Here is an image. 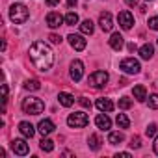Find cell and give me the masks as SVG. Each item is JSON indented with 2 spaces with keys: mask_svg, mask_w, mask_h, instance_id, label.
I'll list each match as a JSON object with an SVG mask.
<instances>
[{
  "mask_svg": "<svg viewBox=\"0 0 158 158\" xmlns=\"http://www.w3.org/2000/svg\"><path fill=\"white\" fill-rule=\"evenodd\" d=\"M30 58L41 73H47L54 65V54H52L50 47L45 45L43 41H35L30 47Z\"/></svg>",
  "mask_w": 158,
  "mask_h": 158,
  "instance_id": "obj_1",
  "label": "cell"
},
{
  "mask_svg": "<svg viewBox=\"0 0 158 158\" xmlns=\"http://www.w3.org/2000/svg\"><path fill=\"white\" fill-rule=\"evenodd\" d=\"M23 112L24 114H30V115H39L43 110H45V102L37 97H28L23 101Z\"/></svg>",
  "mask_w": 158,
  "mask_h": 158,
  "instance_id": "obj_2",
  "label": "cell"
},
{
  "mask_svg": "<svg viewBox=\"0 0 158 158\" xmlns=\"http://www.w3.org/2000/svg\"><path fill=\"white\" fill-rule=\"evenodd\" d=\"M28 17H30V11H28L26 6H23V4H13V6H11V10H10V19H11L15 24L26 23Z\"/></svg>",
  "mask_w": 158,
  "mask_h": 158,
  "instance_id": "obj_3",
  "label": "cell"
},
{
  "mask_svg": "<svg viewBox=\"0 0 158 158\" xmlns=\"http://www.w3.org/2000/svg\"><path fill=\"white\" fill-rule=\"evenodd\" d=\"M88 123H89V117L84 112H74L67 117V125L71 128H84V127H88Z\"/></svg>",
  "mask_w": 158,
  "mask_h": 158,
  "instance_id": "obj_4",
  "label": "cell"
},
{
  "mask_svg": "<svg viewBox=\"0 0 158 158\" xmlns=\"http://www.w3.org/2000/svg\"><path fill=\"white\" fill-rule=\"evenodd\" d=\"M106 82H108V73H106V71H95V73L89 74V78H88V84H89L91 88H102Z\"/></svg>",
  "mask_w": 158,
  "mask_h": 158,
  "instance_id": "obj_5",
  "label": "cell"
},
{
  "mask_svg": "<svg viewBox=\"0 0 158 158\" xmlns=\"http://www.w3.org/2000/svg\"><path fill=\"white\" fill-rule=\"evenodd\" d=\"M119 69L127 74H138L139 73V61L134 60V58H125L121 63H119Z\"/></svg>",
  "mask_w": 158,
  "mask_h": 158,
  "instance_id": "obj_6",
  "label": "cell"
},
{
  "mask_svg": "<svg viewBox=\"0 0 158 158\" xmlns=\"http://www.w3.org/2000/svg\"><path fill=\"white\" fill-rule=\"evenodd\" d=\"M82 74H84V63L80 60H74L71 61V78L74 82H80L82 80Z\"/></svg>",
  "mask_w": 158,
  "mask_h": 158,
  "instance_id": "obj_7",
  "label": "cell"
},
{
  "mask_svg": "<svg viewBox=\"0 0 158 158\" xmlns=\"http://www.w3.org/2000/svg\"><path fill=\"white\" fill-rule=\"evenodd\" d=\"M117 21H119V24H121L123 30H130L132 24H134V17H132L130 11H121V13L117 15Z\"/></svg>",
  "mask_w": 158,
  "mask_h": 158,
  "instance_id": "obj_8",
  "label": "cell"
},
{
  "mask_svg": "<svg viewBox=\"0 0 158 158\" xmlns=\"http://www.w3.org/2000/svg\"><path fill=\"white\" fill-rule=\"evenodd\" d=\"M67 39H69V45H71L74 50H84V48H86V45H88V43H86V39H84L82 35H78V34H71Z\"/></svg>",
  "mask_w": 158,
  "mask_h": 158,
  "instance_id": "obj_9",
  "label": "cell"
},
{
  "mask_svg": "<svg viewBox=\"0 0 158 158\" xmlns=\"http://www.w3.org/2000/svg\"><path fill=\"white\" fill-rule=\"evenodd\" d=\"M99 24H101V28H102V32H110V30L114 28V21H112V13H110V11H104V13H101V17H99Z\"/></svg>",
  "mask_w": 158,
  "mask_h": 158,
  "instance_id": "obj_10",
  "label": "cell"
},
{
  "mask_svg": "<svg viewBox=\"0 0 158 158\" xmlns=\"http://www.w3.org/2000/svg\"><path fill=\"white\" fill-rule=\"evenodd\" d=\"M11 149H13V152L15 154H19V156H24V154H28V143L24 141V139H13L11 141Z\"/></svg>",
  "mask_w": 158,
  "mask_h": 158,
  "instance_id": "obj_11",
  "label": "cell"
},
{
  "mask_svg": "<svg viewBox=\"0 0 158 158\" xmlns=\"http://www.w3.org/2000/svg\"><path fill=\"white\" fill-rule=\"evenodd\" d=\"M63 21H65V19H63L58 11H50V13L47 15V24H48L50 28H60Z\"/></svg>",
  "mask_w": 158,
  "mask_h": 158,
  "instance_id": "obj_12",
  "label": "cell"
},
{
  "mask_svg": "<svg viewBox=\"0 0 158 158\" xmlns=\"http://www.w3.org/2000/svg\"><path fill=\"white\" fill-rule=\"evenodd\" d=\"M37 128H39V132H41V136H48V134L54 132L56 127H54V123H52L50 119H43V121H39Z\"/></svg>",
  "mask_w": 158,
  "mask_h": 158,
  "instance_id": "obj_13",
  "label": "cell"
},
{
  "mask_svg": "<svg viewBox=\"0 0 158 158\" xmlns=\"http://www.w3.org/2000/svg\"><path fill=\"white\" fill-rule=\"evenodd\" d=\"M95 125H97L101 130H110L112 121H110V117H108L106 114H99V115L95 117Z\"/></svg>",
  "mask_w": 158,
  "mask_h": 158,
  "instance_id": "obj_14",
  "label": "cell"
},
{
  "mask_svg": "<svg viewBox=\"0 0 158 158\" xmlns=\"http://www.w3.org/2000/svg\"><path fill=\"white\" fill-rule=\"evenodd\" d=\"M19 132H21L24 138H34V134H35L34 125L28 123V121H21V123H19Z\"/></svg>",
  "mask_w": 158,
  "mask_h": 158,
  "instance_id": "obj_15",
  "label": "cell"
},
{
  "mask_svg": "<svg viewBox=\"0 0 158 158\" xmlns=\"http://www.w3.org/2000/svg\"><path fill=\"white\" fill-rule=\"evenodd\" d=\"M110 47L114 48V50H121L123 48V45H125V39H123V35L119 34V32H115V34H112V37H110Z\"/></svg>",
  "mask_w": 158,
  "mask_h": 158,
  "instance_id": "obj_16",
  "label": "cell"
},
{
  "mask_svg": "<svg viewBox=\"0 0 158 158\" xmlns=\"http://www.w3.org/2000/svg\"><path fill=\"white\" fill-rule=\"evenodd\" d=\"M97 108H99L101 112H112V110H114V102H112L110 99L102 97V99H97Z\"/></svg>",
  "mask_w": 158,
  "mask_h": 158,
  "instance_id": "obj_17",
  "label": "cell"
},
{
  "mask_svg": "<svg viewBox=\"0 0 158 158\" xmlns=\"http://www.w3.org/2000/svg\"><path fill=\"white\" fill-rule=\"evenodd\" d=\"M152 54H154V47H152L151 43H145V45L139 48V56H141L143 60H151Z\"/></svg>",
  "mask_w": 158,
  "mask_h": 158,
  "instance_id": "obj_18",
  "label": "cell"
},
{
  "mask_svg": "<svg viewBox=\"0 0 158 158\" xmlns=\"http://www.w3.org/2000/svg\"><path fill=\"white\" fill-rule=\"evenodd\" d=\"M58 101H60V104L61 106H65V108H69V106H73V102H74V97L71 95V93H60L58 95Z\"/></svg>",
  "mask_w": 158,
  "mask_h": 158,
  "instance_id": "obj_19",
  "label": "cell"
},
{
  "mask_svg": "<svg viewBox=\"0 0 158 158\" xmlns=\"http://www.w3.org/2000/svg\"><path fill=\"white\" fill-rule=\"evenodd\" d=\"M132 93H134V99H136V101H139V102H143V101L147 99V91H145V86H141V84H139V86H136Z\"/></svg>",
  "mask_w": 158,
  "mask_h": 158,
  "instance_id": "obj_20",
  "label": "cell"
},
{
  "mask_svg": "<svg viewBox=\"0 0 158 158\" xmlns=\"http://www.w3.org/2000/svg\"><path fill=\"white\" fill-rule=\"evenodd\" d=\"M125 139V136L121 134V132H110V136H108V143L110 145H117V143H121Z\"/></svg>",
  "mask_w": 158,
  "mask_h": 158,
  "instance_id": "obj_21",
  "label": "cell"
},
{
  "mask_svg": "<svg viewBox=\"0 0 158 158\" xmlns=\"http://www.w3.org/2000/svg\"><path fill=\"white\" fill-rule=\"evenodd\" d=\"M101 138H99V134H91L89 136V149H93V151H99L101 149Z\"/></svg>",
  "mask_w": 158,
  "mask_h": 158,
  "instance_id": "obj_22",
  "label": "cell"
},
{
  "mask_svg": "<svg viewBox=\"0 0 158 158\" xmlns=\"http://www.w3.org/2000/svg\"><path fill=\"white\" fill-rule=\"evenodd\" d=\"M115 123H117L121 128H128V127H130V121H128V117H127L125 114H117V117H115Z\"/></svg>",
  "mask_w": 158,
  "mask_h": 158,
  "instance_id": "obj_23",
  "label": "cell"
},
{
  "mask_svg": "<svg viewBox=\"0 0 158 158\" xmlns=\"http://www.w3.org/2000/svg\"><path fill=\"white\" fill-rule=\"evenodd\" d=\"M93 28H95V26H93V23H91L89 19H86V21L80 24V30H82V34H89V35H91V34H93Z\"/></svg>",
  "mask_w": 158,
  "mask_h": 158,
  "instance_id": "obj_24",
  "label": "cell"
},
{
  "mask_svg": "<svg viewBox=\"0 0 158 158\" xmlns=\"http://www.w3.org/2000/svg\"><path fill=\"white\" fill-rule=\"evenodd\" d=\"M39 147H41L45 152H52V151H54V141H52V139H47V138H43Z\"/></svg>",
  "mask_w": 158,
  "mask_h": 158,
  "instance_id": "obj_25",
  "label": "cell"
},
{
  "mask_svg": "<svg viewBox=\"0 0 158 158\" xmlns=\"http://www.w3.org/2000/svg\"><path fill=\"white\" fill-rule=\"evenodd\" d=\"M24 88L26 89H30V91H37V89H41V82L39 80H26V84H24Z\"/></svg>",
  "mask_w": 158,
  "mask_h": 158,
  "instance_id": "obj_26",
  "label": "cell"
},
{
  "mask_svg": "<svg viewBox=\"0 0 158 158\" xmlns=\"http://www.w3.org/2000/svg\"><path fill=\"white\" fill-rule=\"evenodd\" d=\"M76 23H78V15H76L74 11H69V13L65 15V24H67V26H74Z\"/></svg>",
  "mask_w": 158,
  "mask_h": 158,
  "instance_id": "obj_27",
  "label": "cell"
},
{
  "mask_svg": "<svg viewBox=\"0 0 158 158\" xmlns=\"http://www.w3.org/2000/svg\"><path fill=\"white\" fill-rule=\"evenodd\" d=\"M130 106H132V101H130L128 97H121V99H119V108H121V110H128Z\"/></svg>",
  "mask_w": 158,
  "mask_h": 158,
  "instance_id": "obj_28",
  "label": "cell"
},
{
  "mask_svg": "<svg viewBox=\"0 0 158 158\" xmlns=\"http://www.w3.org/2000/svg\"><path fill=\"white\" fill-rule=\"evenodd\" d=\"M149 106H151L152 110H156V108H158V95H156V93L149 97Z\"/></svg>",
  "mask_w": 158,
  "mask_h": 158,
  "instance_id": "obj_29",
  "label": "cell"
},
{
  "mask_svg": "<svg viewBox=\"0 0 158 158\" xmlns=\"http://www.w3.org/2000/svg\"><path fill=\"white\" fill-rule=\"evenodd\" d=\"M145 134H147L149 138H152V136L156 134V125H154V123H151V125H149V127L145 128Z\"/></svg>",
  "mask_w": 158,
  "mask_h": 158,
  "instance_id": "obj_30",
  "label": "cell"
},
{
  "mask_svg": "<svg viewBox=\"0 0 158 158\" xmlns=\"http://www.w3.org/2000/svg\"><path fill=\"white\" fill-rule=\"evenodd\" d=\"M128 145H130L132 149H139V147H141V139H139L138 136H134V138L130 139V143H128Z\"/></svg>",
  "mask_w": 158,
  "mask_h": 158,
  "instance_id": "obj_31",
  "label": "cell"
},
{
  "mask_svg": "<svg viewBox=\"0 0 158 158\" xmlns=\"http://www.w3.org/2000/svg\"><path fill=\"white\" fill-rule=\"evenodd\" d=\"M149 28H151V30H158V15L149 19Z\"/></svg>",
  "mask_w": 158,
  "mask_h": 158,
  "instance_id": "obj_32",
  "label": "cell"
},
{
  "mask_svg": "<svg viewBox=\"0 0 158 158\" xmlns=\"http://www.w3.org/2000/svg\"><path fill=\"white\" fill-rule=\"evenodd\" d=\"M78 102H80L84 108H91V101L88 97H80V99H78Z\"/></svg>",
  "mask_w": 158,
  "mask_h": 158,
  "instance_id": "obj_33",
  "label": "cell"
},
{
  "mask_svg": "<svg viewBox=\"0 0 158 158\" xmlns=\"http://www.w3.org/2000/svg\"><path fill=\"white\" fill-rule=\"evenodd\" d=\"M48 39H50L54 45H60V43H61V37H60V35H56V34H50V35H48Z\"/></svg>",
  "mask_w": 158,
  "mask_h": 158,
  "instance_id": "obj_34",
  "label": "cell"
},
{
  "mask_svg": "<svg viewBox=\"0 0 158 158\" xmlns=\"http://www.w3.org/2000/svg\"><path fill=\"white\" fill-rule=\"evenodd\" d=\"M45 4H47L48 8H54V6H58V4H60V0H45Z\"/></svg>",
  "mask_w": 158,
  "mask_h": 158,
  "instance_id": "obj_35",
  "label": "cell"
},
{
  "mask_svg": "<svg viewBox=\"0 0 158 158\" xmlns=\"http://www.w3.org/2000/svg\"><path fill=\"white\" fill-rule=\"evenodd\" d=\"M125 2H127L128 6H132V8H134V6H138V0H125Z\"/></svg>",
  "mask_w": 158,
  "mask_h": 158,
  "instance_id": "obj_36",
  "label": "cell"
},
{
  "mask_svg": "<svg viewBox=\"0 0 158 158\" xmlns=\"http://www.w3.org/2000/svg\"><path fill=\"white\" fill-rule=\"evenodd\" d=\"M127 48H128L130 52H134V50H136V45H134V43H128V45H127Z\"/></svg>",
  "mask_w": 158,
  "mask_h": 158,
  "instance_id": "obj_37",
  "label": "cell"
},
{
  "mask_svg": "<svg viewBox=\"0 0 158 158\" xmlns=\"http://www.w3.org/2000/svg\"><path fill=\"white\" fill-rule=\"evenodd\" d=\"M67 6H69V8H74V6H76V0H67Z\"/></svg>",
  "mask_w": 158,
  "mask_h": 158,
  "instance_id": "obj_38",
  "label": "cell"
},
{
  "mask_svg": "<svg viewBox=\"0 0 158 158\" xmlns=\"http://www.w3.org/2000/svg\"><path fill=\"white\" fill-rule=\"evenodd\" d=\"M119 156H121V158H128V156H130V152H119V154H117V158H119Z\"/></svg>",
  "mask_w": 158,
  "mask_h": 158,
  "instance_id": "obj_39",
  "label": "cell"
},
{
  "mask_svg": "<svg viewBox=\"0 0 158 158\" xmlns=\"http://www.w3.org/2000/svg\"><path fill=\"white\" fill-rule=\"evenodd\" d=\"M152 149H154V152H156V154H158V138H156V139H154V145H152Z\"/></svg>",
  "mask_w": 158,
  "mask_h": 158,
  "instance_id": "obj_40",
  "label": "cell"
},
{
  "mask_svg": "<svg viewBox=\"0 0 158 158\" xmlns=\"http://www.w3.org/2000/svg\"><path fill=\"white\" fill-rule=\"evenodd\" d=\"M147 2H149V0H147Z\"/></svg>",
  "mask_w": 158,
  "mask_h": 158,
  "instance_id": "obj_41",
  "label": "cell"
}]
</instances>
